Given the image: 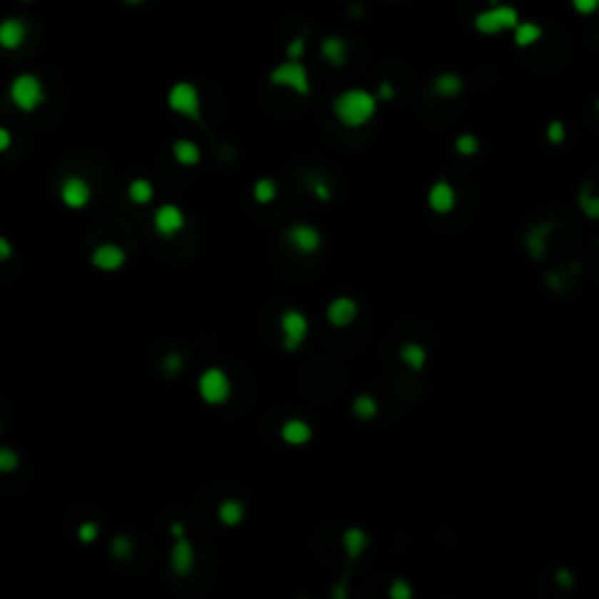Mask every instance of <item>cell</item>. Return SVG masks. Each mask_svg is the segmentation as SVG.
<instances>
[{"label": "cell", "mask_w": 599, "mask_h": 599, "mask_svg": "<svg viewBox=\"0 0 599 599\" xmlns=\"http://www.w3.org/2000/svg\"><path fill=\"white\" fill-rule=\"evenodd\" d=\"M379 99L368 89L351 87L344 89L342 94H337L333 101V113L337 117V122L347 129H361L368 122H373V117L377 115Z\"/></svg>", "instance_id": "cell-1"}, {"label": "cell", "mask_w": 599, "mask_h": 599, "mask_svg": "<svg viewBox=\"0 0 599 599\" xmlns=\"http://www.w3.org/2000/svg\"><path fill=\"white\" fill-rule=\"evenodd\" d=\"M520 24V12L513 5H494L487 10H480L473 16V29L480 36L494 38L505 31H513Z\"/></svg>", "instance_id": "cell-2"}, {"label": "cell", "mask_w": 599, "mask_h": 599, "mask_svg": "<svg viewBox=\"0 0 599 599\" xmlns=\"http://www.w3.org/2000/svg\"><path fill=\"white\" fill-rule=\"evenodd\" d=\"M269 82L279 89H291L298 96H307L311 91L309 71L302 59H283L281 64H276L269 73Z\"/></svg>", "instance_id": "cell-3"}, {"label": "cell", "mask_w": 599, "mask_h": 599, "mask_svg": "<svg viewBox=\"0 0 599 599\" xmlns=\"http://www.w3.org/2000/svg\"><path fill=\"white\" fill-rule=\"evenodd\" d=\"M7 94H10L14 108H19L21 113H33L45 104V87H42V80L33 73L16 75L10 82Z\"/></svg>", "instance_id": "cell-4"}, {"label": "cell", "mask_w": 599, "mask_h": 599, "mask_svg": "<svg viewBox=\"0 0 599 599\" xmlns=\"http://www.w3.org/2000/svg\"><path fill=\"white\" fill-rule=\"evenodd\" d=\"M166 106L171 108V113L188 117V120H199L201 117V94L197 84L188 80L173 82L171 89L166 94Z\"/></svg>", "instance_id": "cell-5"}, {"label": "cell", "mask_w": 599, "mask_h": 599, "mask_svg": "<svg viewBox=\"0 0 599 599\" xmlns=\"http://www.w3.org/2000/svg\"><path fill=\"white\" fill-rule=\"evenodd\" d=\"M197 389L201 401L208 403V405H221L230 398V391H232V384H230V377L225 375V370L221 368H206L204 373L199 375V382H197Z\"/></svg>", "instance_id": "cell-6"}, {"label": "cell", "mask_w": 599, "mask_h": 599, "mask_svg": "<svg viewBox=\"0 0 599 599\" xmlns=\"http://www.w3.org/2000/svg\"><path fill=\"white\" fill-rule=\"evenodd\" d=\"M426 204L428 211L436 216H450L457 211L459 204V195H457V188L447 181V178H438L431 183V188L426 192Z\"/></svg>", "instance_id": "cell-7"}, {"label": "cell", "mask_w": 599, "mask_h": 599, "mask_svg": "<svg viewBox=\"0 0 599 599\" xmlns=\"http://www.w3.org/2000/svg\"><path fill=\"white\" fill-rule=\"evenodd\" d=\"M309 333V318L298 309H286L281 314V335L286 351H295L302 342L307 340Z\"/></svg>", "instance_id": "cell-8"}, {"label": "cell", "mask_w": 599, "mask_h": 599, "mask_svg": "<svg viewBox=\"0 0 599 599\" xmlns=\"http://www.w3.org/2000/svg\"><path fill=\"white\" fill-rule=\"evenodd\" d=\"M550 234H553V223H538L534 227H529L525 234V251L527 256L534 260V263H541L548 256V248H550Z\"/></svg>", "instance_id": "cell-9"}, {"label": "cell", "mask_w": 599, "mask_h": 599, "mask_svg": "<svg viewBox=\"0 0 599 599\" xmlns=\"http://www.w3.org/2000/svg\"><path fill=\"white\" fill-rule=\"evenodd\" d=\"M29 38V26L21 16H5L0 19V49L16 52Z\"/></svg>", "instance_id": "cell-10"}, {"label": "cell", "mask_w": 599, "mask_h": 599, "mask_svg": "<svg viewBox=\"0 0 599 599\" xmlns=\"http://www.w3.org/2000/svg\"><path fill=\"white\" fill-rule=\"evenodd\" d=\"M155 230L159 237H173V234L183 232L185 227V213L176 204H162L153 216Z\"/></svg>", "instance_id": "cell-11"}, {"label": "cell", "mask_w": 599, "mask_h": 599, "mask_svg": "<svg viewBox=\"0 0 599 599\" xmlns=\"http://www.w3.org/2000/svg\"><path fill=\"white\" fill-rule=\"evenodd\" d=\"M358 316V302L349 298V295H340V298L331 300V305L326 309V318L333 328H347Z\"/></svg>", "instance_id": "cell-12"}, {"label": "cell", "mask_w": 599, "mask_h": 599, "mask_svg": "<svg viewBox=\"0 0 599 599\" xmlns=\"http://www.w3.org/2000/svg\"><path fill=\"white\" fill-rule=\"evenodd\" d=\"M286 239L288 243L300 253H316L321 248V232L316 230L314 225H307V223H295L288 232H286Z\"/></svg>", "instance_id": "cell-13"}, {"label": "cell", "mask_w": 599, "mask_h": 599, "mask_svg": "<svg viewBox=\"0 0 599 599\" xmlns=\"http://www.w3.org/2000/svg\"><path fill=\"white\" fill-rule=\"evenodd\" d=\"M91 199V188L89 183L80 178V176H71L61 183V201L73 211H80L89 204Z\"/></svg>", "instance_id": "cell-14"}, {"label": "cell", "mask_w": 599, "mask_h": 599, "mask_svg": "<svg viewBox=\"0 0 599 599\" xmlns=\"http://www.w3.org/2000/svg\"><path fill=\"white\" fill-rule=\"evenodd\" d=\"M126 263V253L117 246V243H101L99 248L91 253V265L101 272H117Z\"/></svg>", "instance_id": "cell-15"}, {"label": "cell", "mask_w": 599, "mask_h": 599, "mask_svg": "<svg viewBox=\"0 0 599 599\" xmlns=\"http://www.w3.org/2000/svg\"><path fill=\"white\" fill-rule=\"evenodd\" d=\"M321 56H323V61L335 66V69H342L349 59L347 40L340 38V36H326L323 40H321Z\"/></svg>", "instance_id": "cell-16"}, {"label": "cell", "mask_w": 599, "mask_h": 599, "mask_svg": "<svg viewBox=\"0 0 599 599\" xmlns=\"http://www.w3.org/2000/svg\"><path fill=\"white\" fill-rule=\"evenodd\" d=\"M431 89L438 99H457L463 91V78L454 71H443L433 78Z\"/></svg>", "instance_id": "cell-17"}, {"label": "cell", "mask_w": 599, "mask_h": 599, "mask_svg": "<svg viewBox=\"0 0 599 599\" xmlns=\"http://www.w3.org/2000/svg\"><path fill=\"white\" fill-rule=\"evenodd\" d=\"M192 564H195V550L188 538H176V543L171 548V569L176 576H188L192 571Z\"/></svg>", "instance_id": "cell-18"}, {"label": "cell", "mask_w": 599, "mask_h": 599, "mask_svg": "<svg viewBox=\"0 0 599 599\" xmlns=\"http://www.w3.org/2000/svg\"><path fill=\"white\" fill-rule=\"evenodd\" d=\"M398 358L405 368L412 370V373H421V370L428 366V351L424 344H419V342H405L398 351Z\"/></svg>", "instance_id": "cell-19"}, {"label": "cell", "mask_w": 599, "mask_h": 599, "mask_svg": "<svg viewBox=\"0 0 599 599\" xmlns=\"http://www.w3.org/2000/svg\"><path fill=\"white\" fill-rule=\"evenodd\" d=\"M368 545H370V536L361 527H349L342 534V548L349 560H358L368 550Z\"/></svg>", "instance_id": "cell-20"}, {"label": "cell", "mask_w": 599, "mask_h": 599, "mask_svg": "<svg viewBox=\"0 0 599 599\" xmlns=\"http://www.w3.org/2000/svg\"><path fill=\"white\" fill-rule=\"evenodd\" d=\"M576 204L578 211L583 213L588 221H599V192L593 188V183H583L578 188V195H576Z\"/></svg>", "instance_id": "cell-21"}, {"label": "cell", "mask_w": 599, "mask_h": 599, "mask_svg": "<svg viewBox=\"0 0 599 599\" xmlns=\"http://www.w3.org/2000/svg\"><path fill=\"white\" fill-rule=\"evenodd\" d=\"M281 438L286 445H305L311 441V426L302 419H288L281 426Z\"/></svg>", "instance_id": "cell-22"}, {"label": "cell", "mask_w": 599, "mask_h": 599, "mask_svg": "<svg viewBox=\"0 0 599 599\" xmlns=\"http://www.w3.org/2000/svg\"><path fill=\"white\" fill-rule=\"evenodd\" d=\"M543 38V29L538 26L536 21H522L515 29H513V42H515L518 47H531V45H536L538 40Z\"/></svg>", "instance_id": "cell-23"}, {"label": "cell", "mask_w": 599, "mask_h": 599, "mask_svg": "<svg viewBox=\"0 0 599 599\" xmlns=\"http://www.w3.org/2000/svg\"><path fill=\"white\" fill-rule=\"evenodd\" d=\"M171 153L176 157V162H181L183 166H195V164H199V159H201L199 146H197V143L188 141V139L176 141L173 146H171Z\"/></svg>", "instance_id": "cell-24"}, {"label": "cell", "mask_w": 599, "mask_h": 599, "mask_svg": "<svg viewBox=\"0 0 599 599\" xmlns=\"http://www.w3.org/2000/svg\"><path fill=\"white\" fill-rule=\"evenodd\" d=\"M243 515H246V510H243V503L239 499H225L221 505H218V518H221L225 527L241 525Z\"/></svg>", "instance_id": "cell-25"}, {"label": "cell", "mask_w": 599, "mask_h": 599, "mask_svg": "<svg viewBox=\"0 0 599 599\" xmlns=\"http://www.w3.org/2000/svg\"><path fill=\"white\" fill-rule=\"evenodd\" d=\"M351 412H353V417L361 419V421H370V419H375L379 415V403L375 396H370V393H361L353 398L351 403Z\"/></svg>", "instance_id": "cell-26"}, {"label": "cell", "mask_w": 599, "mask_h": 599, "mask_svg": "<svg viewBox=\"0 0 599 599\" xmlns=\"http://www.w3.org/2000/svg\"><path fill=\"white\" fill-rule=\"evenodd\" d=\"M126 195H129V199H131L136 206H146V204H150V201H153L155 188H153V183H150V181L136 178V181L129 183V188H126Z\"/></svg>", "instance_id": "cell-27"}, {"label": "cell", "mask_w": 599, "mask_h": 599, "mask_svg": "<svg viewBox=\"0 0 599 599\" xmlns=\"http://www.w3.org/2000/svg\"><path fill=\"white\" fill-rule=\"evenodd\" d=\"M480 150H483V143H480V139L475 136V134L463 131L454 139V153H457L459 157H475Z\"/></svg>", "instance_id": "cell-28"}, {"label": "cell", "mask_w": 599, "mask_h": 599, "mask_svg": "<svg viewBox=\"0 0 599 599\" xmlns=\"http://www.w3.org/2000/svg\"><path fill=\"white\" fill-rule=\"evenodd\" d=\"M276 183L272 178H260L256 185H253V199L258 201V204H272L276 199Z\"/></svg>", "instance_id": "cell-29"}, {"label": "cell", "mask_w": 599, "mask_h": 599, "mask_svg": "<svg viewBox=\"0 0 599 599\" xmlns=\"http://www.w3.org/2000/svg\"><path fill=\"white\" fill-rule=\"evenodd\" d=\"M545 141L550 143V146H562L564 141H567V124L562 120H550L545 124Z\"/></svg>", "instance_id": "cell-30"}, {"label": "cell", "mask_w": 599, "mask_h": 599, "mask_svg": "<svg viewBox=\"0 0 599 599\" xmlns=\"http://www.w3.org/2000/svg\"><path fill=\"white\" fill-rule=\"evenodd\" d=\"M415 597V590L405 578H396L389 585V599H412Z\"/></svg>", "instance_id": "cell-31"}, {"label": "cell", "mask_w": 599, "mask_h": 599, "mask_svg": "<svg viewBox=\"0 0 599 599\" xmlns=\"http://www.w3.org/2000/svg\"><path fill=\"white\" fill-rule=\"evenodd\" d=\"M19 466V457L12 447H0V473H12Z\"/></svg>", "instance_id": "cell-32"}, {"label": "cell", "mask_w": 599, "mask_h": 599, "mask_svg": "<svg viewBox=\"0 0 599 599\" xmlns=\"http://www.w3.org/2000/svg\"><path fill=\"white\" fill-rule=\"evenodd\" d=\"M131 541L126 536H115L113 538V543H111V553L115 555L117 560H124V558H129L131 555Z\"/></svg>", "instance_id": "cell-33"}, {"label": "cell", "mask_w": 599, "mask_h": 599, "mask_svg": "<svg viewBox=\"0 0 599 599\" xmlns=\"http://www.w3.org/2000/svg\"><path fill=\"white\" fill-rule=\"evenodd\" d=\"M96 536H99V527H96V522H82L80 529H78V538H80V543H84V545L94 543V541H96Z\"/></svg>", "instance_id": "cell-34"}, {"label": "cell", "mask_w": 599, "mask_h": 599, "mask_svg": "<svg viewBox=\"0 0 599 599\" xmlns=\"http://www.w3.org/2000/svg\"><path fill=\"white\" fill-rule=\"evenodd\" d=\"M555 585L562 588V590H569V588L576 585V578H573L571 569H567V567H558V569H555Z\"/></svg>", "instance_id": "cell-35"}, {"label": "cell", "mask_w": 599, "mask_h": 599, "mask_svg": "<svg viewBox=\"0 0 599 599\" xmlns=\"http://www.w3.org/2000/svg\"><path fill=\"white\" fill-rule=\"evenodd\" d=\"M305 47H307V40L298 36L293 38L288 45H286V59H302L305 56Z\"/></svg>", "instance_id": "cell-36"}, {"label": "cell", "mask_w": 599, "mask_h": 599, "mask_svg": "<svg viewBox=\"0 0 599 599\" xmlns=\"http://www.w3.org/2000/svg\"><path fill=\"white\" fill-rule=\"evenodd\" d=\"M571 7L576 14L590 16V14H595L599 10V0H571Z\"/></svg>", "instance_id": "cell-37"}, {"label": "cell", "mask_w": 599, "mask_h": 599, "mask_svg": "<svg viewBox=\"0 0 599 599\" xmlns=\"http://www.w3.org/2000/svg\"><path fill=\"white\" fill-rule=\"evenodd\" d=\"M181 368H183V356H181V353H168V356L164 358V370H166L168 375H176Z\"/></svg>", "instance_id": "cell-38"}, {"label": "cell", "mask_w": 599, "mask_h": 599, "mask_svg": "<svg viewBox=\"0 0 599 599\" xmlns=\"http://www.w3.org/2000/svg\"><path fill=\"white\" fill-rule=\"evenodd\" d=\"M375 96H377L379 101H393V99H396V87H393L391 82H379Z\"/></svg>", "instance_id": "cell-39"}, {"label": "cell", "mask_w": 599, "mask_h": 599, "mask_svg": "<svg viewBox=\"0 0 599 599\" xmlns=\"http://www.w3.org/2000/svg\"><path fill=\"white\" fill-rule=\"evenodd\" d=\"M311 192H314V195H316L321 201H328V199H331V188H328V185H326L323 181H314V183H311Z\"/></svg>", "instance_id": "cell-40"}, {"label": "cell", "mask_w": 599, "mask_h": 599, "mask_svg": "<svg viewBox=\"0 0 599 599\" xmlns=\"http://www.w3.org/2000/svg\"><path fill=\"white\" fill-rule=\"evenodd\" d=\"M12 146V134L10 129H5V126H0V153H5L7 148Z\"/></svg>", "instance_id": "cell-41"}, {"label": "cell", "mask_w": 599, "mask_h": 599, "mask_svg": "<svg viewBox=\"0 0 599 599\" xmlns=\"http://www.w3.org/2000/svg\"><path fill=\"white\" fill-rule=\"evenodd\" d=\"M12 256V243L10 239H5V237H0V263H5L7 258Z\"/></svg>", "instance_id": "cell-42"}, {"label": "cell", "mask_w": 599, "mask_h": 599, "mask_svg": "<svg viewBox=\"0 0 599 599\" xmlns=\"http://www.w3.org/2000/svg\"><path fill=\"white\" fill-rule=\"evenodd\" d=\"M183 531H185V527H183V522H176V525L171 527V534H173L176 538H181V536H183Z\"/></svg>", "instance_id": "cell-43"}, {"label": "cell", "mask_w": 599, "mask_h": 599, "mask_svg": "<svg viewBox=\"0 0 599 599\" xmlns=\"http://www.w3.org/2000/svg\"><path fill=\"white\" fill-rule=\"evenodd\" d=\"M124 5H129V7H136V5H143L146 0H122Z\"/></svg>", "instance_id": "cell-44"}, {"label": "cell", "mask_w": 599, "mask_h": 599, "mask_svg": "<svg viewBox=\"0 0 599 599\" xmlns=\"http://www.w3.org/2000/svg\"><path fill=\"white\" fill-rule=\"evenodd\" d=\"M595 113H597V117H599V96H597V101H595Z\"/></svg>", "instance_id": "cell-45"}, {"label": "cell", "mask_w": 599, "mask_h": 599, "mask_svg": "<svg viewBox=\"0 0 599 599\" xmlns=\"http://www.w3.org/2000/svg\"><path fill=\"white\" fill-rule=\"evenodd\" d=\"M19 3H33V0H19Z\"/></svg>", "instance_id": "cell-46"}]
</instances>
